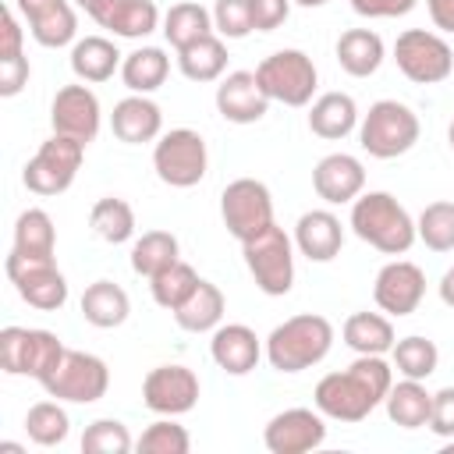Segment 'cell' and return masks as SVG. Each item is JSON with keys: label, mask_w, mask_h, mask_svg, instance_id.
<instances>
[{"label": "cell", "mask_w": 454, "mask_h": 454, "mask_svg": "<svg viewBox=\"0 0 454 454\" xmlns=\"http://www.w3.org/2000/svg\"><path fill=\"white\" fill-rule=\"evenodd\" d=\"M394 387V362L383 355H358L348 369L326 372L316 383V408L333 422H362Z\"/></svg>", "instance_id": "1"}, {"label": "cell", "mask_w": 454, "mask_h": 454, "mask_svg": "<svg viewBox=\"0 0 454 454\" xmlns=\"http://www.w3.org/2000/svg\"><path fill=\"white\" fill-rule=\"evenodd\" d=\"M351 231L365 245H372L383 255H404L415 241V220L411 213L390 195V192H365L351 202Z\"/></svg>", "instance_id": "2"}, {"label": "cell", "mask_w": 454, "mask_h": 454, "mask_svg": "<svg viewBox=\"0 0 454 454\" xmlns=\"http://www.w3.org/2000/svg\"><path fill=\"white\" fill-rule=\"evenodd\" d=\"M333 348V326L326 316L298 312L270 330L266 337V362L277 372H301L319 365Z\"/></svg>", "instance_id": "3"}, {"label": "cell", "mask_w": 454, "mask_h": 454, "mask_svg": "<svg viewBox=\"0 0 454 454\" xmlns=\"http://www.w3.org/2000/svg\"><path fill=\"white\" fill-rule=\"evenodd\" d=\"M419 117L401 99H380L358 121V145L376 160L404 156L419 142Z\"/></svg>", "instance_id": "4"}, {"label": "cell", "mask_w": 454, "mask_h": 454, "mask_svg": "<svg viewBox=\"0 0 454 454\" xmlns=\"http://www.w3.org/2000/svg\"><path fill=\"white\" fill-rule=\"evenodd\" d=\"M245 252V266L255 280V287L270 298H280L291 291L294 284V245L284 234V227L270 223L262 234H255L252 241L241 245Z\"/></svg>", "instance_id": "5"}, {"label": "cell", "mask_w": 454, "mask_h": 454, "mask_svg": "<svg viewBox=\"0 0 454 454\" xmlns=\"http://www.w3.org/2000/svg\"><path fill=\"white\" fill-rule=\"evenodd\" d=\"M64 351L67 348L50 330H28V326H4L0 330V365L11 376H32L43 383L57 369Z\"/></svg>", "instance_id": "6"}, {"label": "cell", "mask_w": 454, "mask_h": 454, "mask_svg": "<svg viewBox=\"0 0 454 454\" xmlns=\"http://www.w3.org/2000/svg\"><path fill=\"white\" fill-rule=\"evenodd\" d=\"M255 78L270 99L284 106H309L319 71L305 50H277L255 67Z\"/></svg>", "instance_id": "7"}, {"label": "cell", "mask_w": 454, "mask_h": 454, "mask_svg": "<svg viewBox=\"0 0 454 454\" xmlns=\"http://www.w3.org/2000/svg\"><path fill=\"white\" fill-rule=\"evenodd\" d=\"M209 153L199 131L192 128H170L153 145V170L170 188H195L206 177Z\"/></svg>", "instance_id": "8"}, {"label": "cell", "mask_w": 454, "mask_h": 454, "mask_svg": "<svg viewBox=\"0 0 454 454\" xmlns=\"http://www.w3.org/2000/svg\"><path fill=\"white\" fill-rule=\"evenodd\" d=\"M394 64L415 85H440L454 71V50L429 28H404L394 43Z\"/></svg>", "instance_id": "9"}, {"label": "cell", "mask_w": 454, "mask_h": 454, "mask_svg": "<svg viewBox=\"0 0 454 454\" xmlns=\"http://www.w3.org/2000/svg\"><path fill=\"white\" fill-rule=\"evenodd\" d=\"M82 156H85V142L67 138V135H50L35 149V156L25 163L21 181L35 195H60V192H67L74 184Z\"/></svg>", "instance_id": "10"}, {"label": "cell", "mask_w": 454, "mask_h": 454, "mask_svg": "<svg viewBox=\"0 0 454 454\" xmlns=\"http://www.w3.org/2000/svg\"><path fill=\"white\" fill-rule=\"evenodd\" d=\"M110 387V369L99 355L89 351H64V358L57 362V369L43 380V390L57 401H71V404H92L106 394Z\"/></svg>", "instance_id": "11"}, {"label": "cell", "mask_w": 454, "mask_h": 454, "mask_svg": "<svg viewBox=\"0 0 454 454\" xmlns=\"http://www.w3.org/2000/svg\"><path fill=\"white\" fill-rule=\"evenodd\" d=\"M220 216H223V227L231 231V238H238L245 245L273 223V195L262 181L238 177L220 195Z\"/></svg>", "instance_id": "12"}, {"label": "cell", "mask_w": 454, "mask_h": 454, "mask_svg": "<svg viewBox=\"0 0 454 454\" xmlns=\"http://www.w3.org/2000/svg\"><path fill=\"white\" fill-rule=\"evenodd\" d=\"M4 270L14 284V291L21 294V301H28L39 312H57L67 301V280L53 259H28V255L11 252Z\"/></svg>", "instance_id": "13"}, {"label": "cell", "mask_w": 454, "mask_h": 454, "mask_svg": "<svg viewBox=\"0 0 454 454\" xmlns=\"http://www.w3.org/2000/svg\"><path fill=\"white\" fill-rule=\"evenodd\" d=\"M326 440V422L323 411L316 408H284L277 411L266 429H262V443L270 454H309L316 447H323Z\"/></svg>", "instance_id": "14"}, {"label": "cell", "mask_w": 454, "mask_h": 454, "mask_svg": "<svg viewBox=\"0 0 454 454\" xmlns=\"http://www.w3.org/2000/svg\"><path fill=\"white\" fill-rule=\"evenodd\" d=\"M142 401L156 415H184L199 404V376L188 365H156L142 380Z\"/></svg>", "instance_id": "15"}, {"label": "cell", "mask_w": 454, "mask_h": 454, "mask_svg": "<svg viewBox=\"0 0 454 454\" xmlns=\"http://www.w3.org/2000/svg\"><path fill=\"white\" fill-rule=\"evenodd\" d=\"M426 298V273L408 259H394L376 273L372 301L387 316H411Z\"/></svg>", "instance_id": "16"}, {"label": "cell", "mask_w": 454, "mask_h": 454, "mask_svg": "<svg viewBox=\"0 0 454 454\" xmlns=\"http://www.w3.org/2000/svg\"><path fill=\"white\" fill-rule=\"evenodd\" d=\"M99 99L96 92L82 82V85H64L57 89L53 103H50V124H53V135H67V138H78V142H92L99 135Z\"/></svg>", "instance_id": "17"}, {"label": "cell", "mask_w": 454, "mask_h": 454, "mask_svg": "<svg viewBox=\"0 0 454 454\" xmlns=\"http://www.w3.org/2000/svg\"><path fill=\"white\" fill-rule=\"evenodd\" d=\"M14 11L25 18L32 39L39 46H67L78 32V14L71 0H14Z\"/></svg>", "instance_id": "18"}, {"label": "cell", "mask_w": 454, "mask_h": 454, "mask_svg": "<svg viewBox=\"0 0 454 454\" xmlns=\"http://www.w3.org/2000/svg\"><path fill=\"white\" fill-rule=\"evenodd\" d=\"M270 103L273 99L262 92L255 71H231L216 85V110L231 124H255V121H262Z\"/></svg>", "instance_id": "19"}, {"label": "cell", "mask_w": 454, "mask_h": 454, "mask_svg": "<svg viewBox=\"0 0 454 454\" xmlns=\"http://www.w3.org/2000/svg\"><path fill=\"white\" fill-rule=\"evenodd\" d=\"M312 188L330 206L355 202L365 188V167L351 153H330L312 167Z\"/></svg>", "instance_id": "20"}, {"label": "cell", "mask_w": 454, "mask_h": 454, "mask_svg": "<svg viewBox=\"0 0 454 454\" xmlns=\"http://www.w3.org/2000/svg\"><path fill=\"white\" fill-rule=\"evenodd\" d=\"M262 351L266 348L259 344L255 330L245 323H220L213 330V340H209V355L227 376H248L259 365Z\"/></svg>", "instance_id": "21"}, {"label": "cell", "mask_w": 454, "mask_h": 454, "mask_svg": "<svg viewBox=\"0 0 454 454\" xmlns=\"http://www.w3.org/2000/svg\"><path fill=\"white\" fill-rule=\"evenodd\" d=\"M89 18L121 39H142L160 25V11L153 0H99Z\"/></svg>", "instance_id": "22"}, {"label": "cell", "mask_w": 454, "mask_h": 454, "mask_svg": "<svg viewBox=\"0 0 454 454\" xmlns=\"http://www.w3.org/2000/svg\"><path fill=\"white\" fill-rule=\"evenodd\" d=\"M294 245L309 262H330L340 255L344 245V227L340 216H333L330 209H309L298 216L294 223Z\"/></svg>", "instance_id": "23"}, {"label": "cell", "mask_w": 454, "mask_h": 454, "mask_svg": "<svg viewBox=\"0 0 454 454\" xmlns=\"http://www.w3.org/2000/svg\"><path fill=\"white\" fill-rule=\"evenodd\" d=\"M110 128L121 142L128 145H142V142H156L160 131H163V114L160 106L149 99V96H124L121 103H114V114H110Z\"/></svg>", "instance_id": "24"}, {"label": "cell", "mask_w": 454, "mask_h": 454, "mask_svg": "<svg viewBox=\"0 0 454 454\" xmlns=\"http://www.w3.org/2000/svg\"><path fill=\"white\" fill-rule=\"evenodd\" d=\"M121 64H124V57L106 35H85L71 46V71L85 85L110 82L114 71H121Z\"/></svg>", "instance_id": "25"}, {"label": "cell", "mask_w": 454, "mask_h": 454, "mask_svg": "<svg viewBox=\"0 0 454 454\" xmlns=\"http://www.w3.org/2000/svg\"><path fill=\"white\" fill-rule=\"evenodd\" d=\"M383 57H387V46H383L380 32H372V28H348V32H340V39H337V64H340L351 78H369V74H376L380 64H383Z\"/></svg>", "instance_id": "26"}, {"label": "cell", "mask_w": 454, "mask_h": 454, "mask_svg": "<svg viewBox=\"0 0 454 454\" xmlns=\"http://www.w3.org/2000/svg\"><path fill=\"white\" fill-rule=\"evenodd\" d=\"M131 312V301H128V291L114 280H92L85 291H82V319L92 323L96 330H114L128 319Z\"/></svg>", "instance_id": "27"}, {"label": "cell", "mask_w": 454, "mask_h": 454, "mask_svg": "<svg viewBox=\"0 0 454 454\" xmlns=\"http://www.w3.org/2000/svg\"><path fill=\"white\" fill-rule=\"evenodd\" d=\"M309 128L312 135L337 142L344 135H351L358 128V106L348 92H323L312 106H309Z\"/></svg>", "instance_id": "28"}, {"label": "cell", "mask_w": 454, "mask_h": 454, "mask_svg": "<svg viewBox=\"0 0 454 454\" xmlns=\"http://www.w3.org/2000/svg\"><path fill=\"white\" fill-rule=\"evenodd\" d=\"M223 309H227L223 291L213 280H199V287L188 294V301L174 309V319L188 333H206V330H216L220 326Z\"/></svg>", "instance_id": "29"}, {"label": "cell", "mask_w": 454, "mask_h": 454, "mask_svg": "<svg viewBox=\"0 0 454 454\" xmlns=\"http://www.w3.org/2000/svg\"><path fill=\"white\" fill-rule=\"evenodd\" d=\"M344 344L355 355H387L394 348V323L380 312H351L340 326Z\"/></svg>", "instance_id": "30"}, {"label": "cell", "mask_w": 454, "mask_h": 454, "mask_svg": "<svg viewBox=\"0 0 454 454\" xmlns=\"http://www.w3.org/2000/svg\"><path fill=\"white\" fill-rule=\"evenodd\" d=\"M387 415L394 426L401 429H422L429 426V408H433V394L422 387V380H401L387 390Z\"/></svg>", "instance_id": "31"}, {"label": "cell", "mask_w": 454, "mask_h": 454, "mask_svg": "<svg viewBox=\"0 0 454 454\" xmlns=\"http://www.w3.org/2000/svg\"><path fill=\"white\" fill-rule=\"evenodd\" d=\"M170 74V57L160 50V46H138L131 53H124V64H121V82L138 92V96H149L156 92Z\"/></svg>", "instance_id": "32"}, {"label": "cell", "mask_w": 454, "mask_h": 454, "mask_svg": "<svg viewBox=\"0 0 454 454\" xmlns=\"http://www.w3.org/2000/svg\"><path fill=\"white\" fill-rule=\"evenodd\" d=\"M53 248H57V231H53L50 213L39 209V206L21 209L18 220H14V245H11V252L28 255V259H53Z\"/></svg>", "instance_id": "33"}, {"label": "cell", "mask_w": 454, "mask_h": 454, "mask_svg": "<svg viewBox=\"0 0 454 454\" xmlns=\"http://www.w3.org/2000/svg\"><path fill=\"white\" fill-rule=\"evenodd\" d=\"M177 67L188 82H216L227 71V46L223 35H202L199 43L177 50Z\"/></svg>", "instance_id": "34"}, {"label": "cell", "mask_w": 454, "mask_h": 454, "mask_svg": "<svg viewBox=\"0 0 454 454\" xmlns=\"http://www.w3.org/2000/svg\"><path fill=\"white\" fill-rule=\"evenodd\" d=\"M213 11H206L195 0H181L163 14V35L174 50H184L192 43H199L202 35H213Z\"/></svg>", "instance_id": "35"}, {"label": "cell", "mask_w": 454, "mask_h": 454, "mask_svg": "<svg viewBox=\"0 0 454 454\" xmlns=\"http://www.w3.org/2000/svg\"><path fill=\"white\" fill-rule=\"evenodd\" d=\"M177 262V238L170 231H145L131 245V270L145 280H153L160 270Z\"/></svg>", "instance_id": "36"}, {"label": "cell", "mask_w": 454, "mask_h": 454, "mask_svg": "<svg viewBox=\"0 0 454 454\" xmlns=\"http://www.w3.org/2000/svg\"><path fill=\"white\" fill-rule=\"evenodd\" d=\"M390 362H394V369H397L401 376H408V380H429V376L436 372V365H440V351H436V344H433L429 337L411 333V337L394 340Z\"/></svg>", "instance_id": "37"}, {"label": "cell", "mask_w": 454, "mask_h": 454, "mask_svg": "<svg viewBox=\"0 0 454 454\" xmlns=\"http://www.w3.org/2000/svg\"><path fill=\"white\" fill-rule=\"evenodd\" d=\"M89 223H92V231H96L103 241H110V245H124V241L135 238V209H131L124 199H114V195H106V199H99V202L92 206Z\"/></svg>", "instance_id": "38"}, {"label": "cell", "mask_w": 454, "mask_h": 454, "mask_svg": "<svg viewBox=\"0 0 454 454\" xmlns=\"http://www.w3.org/2000/svg\"><path fill=\"white\" fill-rule=\"evenodd\" d=\"M199 273H195V266H188V262H170L167 270H160L153 280H149V291H153V301L160 305V309H167V312H174L177 305H184L188 301V294L199 287Z\"/></svg>", "instance_id": "39"}, {"label": "cell", "mask_w": 454, "mask_h": 454, "mask_svg": "<svg viewBox=\"0 0 454 454\" xmlns=\"http://www.w3.org/2000/svg\"><path fill=\"white\" fill-rule=\"evenodd\" d=\"M25 433H28V440L39 443V447H57V443L67 440L71 419H67V411L60 408V401H39V404H32L28 415H25Z\"/></svg>", "instance_id": "40"}, {"label": "cell", "mask_w": 454, "mask_h": 454, "mask_svg": "<svg viewBox=\"0 0 454 454\" xmlns=\"http://www.w3.org/2000/svg\"><path fill=\"white\" fill-rule=\"evenodd\" d=\"M415 231L429 252H454V202H429L419 213Z\"/></svg>", "instance_id": "41"}, {"label": "cell", "mask_w": 454, "mask_h": 454, "mask_svg": "<svg viewBox=\"0 0 454 454\" xmlns=\"http://www.w3.org/2000/svg\"><path fill=\"white\" fill-rule=\"evenodd\" d=\"M142 454H188L192 450V436L181 422H174V415L156 419L153 426H145V433L135 443Z\"/></svg>", "instance_id": "42"}, {"label": "cell", "mask_w": 454, "mask_h": 454, "mask_svg": "<svg viewBox=\"0 0 454 454\" xmlns=\"http://www.w3.org/2000/svg\"><path fill=\"white\" fill-rule=\"evenodd\" d=\"M82 450L85 454H128L131 450V433L117 419H96L82 433Z\"/></svg>", "instance_id": "43"}, {"label": "cell", "mask_w": 454, "mask_h": 454, "mask_svg": "<svg viewBox=\"0 0 454 454\" xmlns=\"http://www.w3.org/2000/svg\"><path fill=\"white\" fill-rule=\"evenodd\" d=\"M213 28L223 39H245L252 32V0H216Z\"/></svg>", "instance_id": "44"}, {"label": "cell", "mask_w": 454, "mask_h": 454, "mask_svg": "<svg viewBox=\"0 0 454 454\" xmlns=\"http://www.w3.org/2000/svg\"><path fill=\"white\" fill-rule=\"evenodd\" d=\"M429 429L440 440L454 436V387H443L433 394V408H429Z\"/></svg>", "instance_id": "45"}, {"label": "cell", "mask_w": 454, "mask_h": 454, "mask_svg": "<svg viewBox=\"0 0 454 454\" xmlns=\"http://www.w3.org/2000/svg\"><path fill=\"white\" fill-rule=\"evenodd\" d=\"M291 0H252V28L255 32H273L287 21Z\"/></svg>", "instance_id": "46"}, {"label": "cell", "mask_w": 454, "mask_h": 454, "mask_svg": "<svg viewBox=\"0 0 454 454\" xmlns=\"http://www.w3.org/2000/svg\"><path fill=\"white\" fill-rule=\"evenodd\" d=\"M28 85V57H4L0 60V96H18Z\"/></svg>", "instance_id": "47"}, {"label": "cell", "mask_w": 454, "mask_h": 454, "mask_svg": "<svg viewBox=\"0 0 454 454\" xmlns=\"http://www.w3.org/2000/svg\"><path fill=\"white\" fill-rule=\"evenodd\" d=\"M419 0H351V11L362 18H401Z\"/></svg>", "instance_id": "48"}, {"label": "cell", "mask_w": 454, "mask_h": 454, "mask_svg": "<svg viewBox=\"0 0 454 454\" xmlns=\"http://www.w3.org/2000/svg\"><path fill=\"white\" fill-rule=\"evenodd\" d=\"M21 53V25L14 11H4V28H0V60Z\"/></svg>", "instance_id": "49"}, {"label": "cell", "mask_w": 454, "mask_h": 454, "mask_svg": "<svg viewBox=\"0 0 454 454\" xmlns=\"http://www.w3.org/2000/svg\"><path fill=\"white\" fill-rule=\"evenodd\" d=\"M426 11L440 32H454V0H426Z\"/></svg>", "instance_id": "50"}, {"label": "cell", "mask_w": 454, "mask_h": 454, "mask_svg": "<svg viewBox=\"0 0 454 454\" xmlns=\"http://www.w3.org/2000/svg\"><path fill=\"white\" fill-rule=\"evenodd\" d=\"M436 287H440V301H443L447 309H454V266L440 277V284H436Z\"/></svg>", "instance_id": "51"}, {"label": "cell", "mask_w": 454, "mask_h": 454, "mask_svg": "<svg viewBox=\"0 0 454 454\" xmlns=\"http://www.w3.org/2000/svg\"><path fill=\"white\" fill-rule=\"evenodd\" d=\"M291 4H298V7H323V4H330V0H291Z\"/></svg>", "instance_id": "52"}, {"label": "cell", "mask_w": 454, "mask_h": 454, "mask_svg": "<svg viewBox=\"0 0 454 454\" xmlns=\"http://www.w3.org/2000/svg\"><path fill=\"white\" fill-rule=\"evenodd\" d=\"M74 4H78V7H82V11H85V14H89V11H92V7H96V4H99V0H74Z\"/></svg>", "instance_id": "53"}, {"label": "cell", "mask_w": 454, "mask_h": 454, "mask_svg": "<svg viewBox=\"0 0 454 454\" xmlns=\"http://www.w3.org/2000/svg\"><path fill=\"white\" fill-rule=\"evenodd\" d=\"M447 142H450V149H454V121H450V128H447Z\"/></svg>", "instance_id": "54"}, {"label": "cell", "mask_w": 454, "mask_h": 454, "mask_svg": "<svg viewBox=\"0 0 454 454\" xmlns=\"http://www.w3.org/2000/svg\"><path fill=\"white\" fill-rule=\"evenodd\" d=\"M443 450H447V454H454V436L447 440V447H443Z\"/></svg>", "instance_id": "55"}]
</instances>
